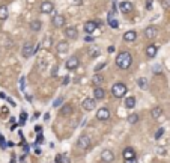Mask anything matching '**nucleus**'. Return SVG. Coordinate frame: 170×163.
Here are the masks:
<instances>
[{"instance_id": "nucleus-38", "label": "nucleus", "mask_w": 170, "mask_h": 163, "mask_svg": "<svg viewBox=\"0 0 170 163\" xmlns=\"http://www.w3.org/2000/svg\"><path fill=\"white\" fill-rule=\"evenodd\" d=\"M35 154H38V156L41 154V148H39V146H36V145H35Z\"/></svg>"}, {"instance_id": "nucleus-17", "label": "nucleus", "mask_w": 170, "mask_h": 163, "mask_svg": "<svg viewBox=\"0 0 170 163\" xmlns=\"http://www.w3.org/2000/svg\"><path fill=\"white\" fill-rule=\"evenodd\" d=\"M56 50H57L59 54H65V53H68V50H69V44H68L66 41H60V43L56 46Z\"/></svg>"}, {"instance_id": "nucleus-13", "label": "nucleus", "mask_w": 170, "mask_h": 163, "mask_svg": "<svg viewBox=\"0 0 170 163\" xmlns=\"http://www.w3.org/2000/svg\"><path fill=\"white\" fill-rule=\"evenodd\" d=\"M123 156V160H131V159H136V150L131 148V146H126L122 153Z\"/></svg>"}, {"instance_id": "nucleus-19", "label": "nucleus", "mask_w": 170, "mask_h": 163, "mask_svg": "<svg viewBox=\"0 0 170 163\" xmlns=\"http://www.w3.org/2000/svg\"><path fill=\"white\" fill-rule=\"evenodd\" d=\"M73 112H74L73 104H63L62 109H60V115H62V117H69Z\"/></svg>"}, {"instance_id": "nucleus-42", "label": "nucleus", "mask_w": 170, "mask_h": 163, "mask_svg": "<svg viewBox=\"0 0 170 163\" xmlns=\"http://www.w3.org/2000/svg\"><path fill=\"white\" fill-rule=\"evenodd\" d=\"M8 101H9V104H12V106H15V101H14L12 98H8Z\"/></svg>"}, {"instance_id": "nucleus-2", "label": "nucleus", "mask_w": 170, "mask_h": 163, "mask_svg": "<svg viewBox=\"0 0 170 163\" xmlns=\"http://www.w3.org/2000/svg\"><path fill=\"white\" fill-rule=\"evenodd\" d=\"M128 92V88H126V85L125 83H122V82H118V83H115L113 86H112V95L115 97V98H123L125 95Z\"/></svg>"}, {"instance_id": "nucleus-41", "label": "nucleus", "mask_w": 170, "mask_h": 163, "mask_svg": "<svg viewBox=\"0 0 170 163\" xmlns=\"http://www.w3.org/2000/svg\"><path fill=\"white\" fill-rule=\"evenodd\" d=\"M123 163H137V159H131V160H125Z\"/></svg>"}, {"instance_id": "nucleus-27", "label": "nucleus", "mask_w": 170, "mask_h": 163, "mask_svg": "<svg viewBox=\"0 0 170 163\" xmlns=\"http://www.w3.org/2000/svg\"><path fill=\"white\" fill-rule=\"evenodd\" d=\"M108 26L113 27V29H118V27H119V23H118L115 18H110V20H108Z\"/></svg>"}, {"instance_id": "nucleus-45", "label": "nucleus", "mask_w": 170, "mask_h": 163, "mask_svg": "<svg viewBox=\"0 0 170 163\" xmlns=\"http://www.w3.org/2000/svg\"><path fill=\"white\" fill-rule=\"evenodd\" d=\"M161 2H164V0H161Z\"/></svg>"}, {"instance_id": "nucleus-12", "label": "nucleus", "mask_w": 170, "mask_h": 163, "mask_svg": "<svg viewBox=\"0 0 170 163\" xmlns=\"http://www.w3.org/2000/svg\"><path fill=\"white\" fill-rule=\"evenodd\" d=\"M39 9H41L42 14H51L54 11V5L51 2H42L41 6H39Z\"/></svg>"}, {"instance_id": "nucleus-21", "label": "nucleus", "mask_w": 170, "mask_h": 163, "mask_svg": "<svg viewBox=\"0 0 170 163\" xmlns=\"http://www.w3.org/2000/svg\"><path fill=\"white\" fill-rule=\"evenodd\" d=\"M105 97V91L101 88V86H97L95 89H94V98L95 100H102Z\"/></svg>"}, {"instance_id": "nucleus-28", "label": "nucleus", "mask_w": 170, "mask_h": 163, "mask_svg": "<svg viewBox=\"0 0 170 163\" xmlns=\"http://www.w3.org/2000/svg\"><path fill=\"white\" fill-rule=\"evenodd\" d=\"M163 135H164V128H163V127H160V128L157 130V133H155V139H160Z\"/></svg>"}, {"instance_id": "nucleus-34", "label": "nucleus", "mask_w": 170, "mask_h": 163, "mask_svg": "<svg viewBox=\"0 0 170 163\" xmlns=\"http://www.w3.org/2000/svg\"><path fill=\"white\" fill-rule=\"evenodd\" d=\"M104 67H105V62H102V64H99V65H97V67H95V72H98L99 70H102Z\"/></svg>"}, {"instance_id": "nucleus-1", "label": "nucleus", "mask_w": 170, "mask_h": 163, "mask_svg": "<svg viewBox=\"0 0 170 163\" xmlns=\"http://www.w3.org/2000/svg\"><path fill=\"white\" fill-rule=\"evenodd\" d=\"M116 65L119 70H128L133 65V56L129 51H121L116 56Z\"/></svg>"}, {"instance_id": "nucleus-22", "label": "nucleus", "mask_w": 170, "mask_h": 163, "mask_svg": "<svg viewBox=\"0 0 170 163\" xmlns=\"http://www.w3.org/2000/svg\"><path fill=\"white\" fill-rule=\"evenodd\" d=\"M30 30L32 32H39L41 30V27H42V23L39 21V20H33V21H30Z\"/></svg>"}, {"instance_id": "nucleus-7", "label": "nucleus", "mask_w": 170, "mask_h": 163, "mask_svg": "<svg viewBox=\"0 0 170 163\" xmlns=\"http://www.w3.org/2000/svg\"><path fill=\"white\" fill-rule=\"evenodd\" d=\"M51 23H53V26H54L56 29H60V27H63V26H65L66 20H65V17H63V15H60V14H56V15L53 17Z\"/></svg>"}, {"instance_id": "nucleus-43", "label": "nucleus", "mask_w": 170, "mask_h": 163, "mask_svg": "<svg viewBox=\"0 0 170 163\" xmlns=\"http://www.w3.org/2000/svg\"><path fill=\"white\" fill-rule=\"evenodd\" d=\"M39 115H41V113H39V112H36V113H35V115H33V118H35V119H36V118H39Z\"/></svg>"}, {"instance_id": "nucleus-18", "label": "nucleus", "mask_w": 170, "mask_h": 163, "mask_svg": "<svg viewBox=\"0 0 170 163\" xmlns=\"http://www.w3.org/2000/svg\"><path fill=\"white\" fill-rule=\"evenodd\" d=\"M136 39H137V32L128 30V32L123 33V41H126V43H134Z\"/></svg>"}, {"instance_id": "nucleus-11", "label": "nucleus", "mask_w": 170, "mask_h": 163, "mask_svg": "<svg viewBox=\"0 0 170 163\" xmlns=\"http://www.w3.org/2000/svg\"><path fill=\"white\" fill-rule=\"evenodd\" d=\"M110 118V110L107 109V107H101V109H98L97 112V119L98 121H107Z\"/></svg>"}, {"instance_id": "nucleus-26", "label": "nucleus", "mask_w": 170, "mask_h": 163, "mask_svg": "<svg viewBox=\"0 0 170 163\" xmlns=\"http://www.w3.org/2000/svg\"><path fill=\"white\" fill-rule=\"evenodd\" d=\"M126 121H128V124L134 125V124H137V122H139V115H137V113H129L128 118H126Z\"/></svg>"}, {"instance_id": "nucleus-3", "label": "nucleus", "mask_w": 170, "mask_h": 163, "mask_svg": "<svg viewBox=\"0 0 170 163\" xmlns=\"http://www.w3.org/2000/svg\"><path fill=\"white\" fill-rule=\"evenodd\" d=\"M36 50H38V47L33 46V43H30V41H27L23 48H21V56L24 57V59H29V57H32L35 53H36Z\"/></svg>"}, {"instance_id": "nucleus-14", "label": "nucleus", "mask_w": 170, "mask_h": 163, "mask_svg": "<svg viewBox=\"0 0 170 163\" xmlns=\"http://www.w3.org/2000/svg\"><path fill=\"white\" fill-rule=\"evenodd\" d=\"M157 33H158V29L155 26H147L145 29V36L147 39H154L157 36Z\"/></svg>"}, {"instance_id": "nucleus-30", "label": "nucleus", "mask_w": 170, "mask_h": 163, "mask_svg": "<svg viewBox=\"0 0 170 163\" xmlns=\"http://www.w3.org/2000/svg\"><path fill=\"white\" fill-rule=\"evenodd\" d=\"M62 101H63V98H62V97H59V98H57V100L53 103V106H54V107H59V106L62 104Z\"/></svg>"}, {"instance_id": "nucleus-16", "label": "nucleus", "mask_w": 170, "mask_h": 163, "mask_svg": "<svg viewBox=\"0 0 170 163\" xmlns=\"http://www.w3.org/2000/svg\"><path fill=\"white\" fill-rule=\"evenodd\" d=\"M145 53H146V57H147V59H154V57L157 56V46L149 44V46L146 47Z\"/></svg>"}, {"instance_id": "nucleus-24", "label": "nucleus", "mask_w": 170, "mask_h": 163, "mask_svg": "<svg viewBox=\"0 0 170 163\" xmlns=\"http://www.w3.org/2000/svg\"><path fill=\"white\" fill-rule=\"evenodd\" d=\"M163 115V109L158 106V107H154L152 110H151V117L154 118V119H158V118H161Z\"/></svg>"}, {"instance_id": "nucleus-20", "label": "nucleus", "mask_w": 170, "mask_h": 163, "mask_svg": "<svg viewBox=\"0 0 170 163\" xmlns=\"http://www.w3.org/2000/svg\"><path fill=\"white\" fill-rule=\"evenodd\" d=\"M123 106L126 107V109H134L136 107V97H126L125 98V101H123Z\"/></svg>"}, {"instance_id": "nucleus-31", "label": "nucleus", "mask_w": 170, "mask_h": 163, "mask_svg": "<svg viewBox=\"0 0 170 163\" xmlns=\"http://www.w3.org/2000/svg\"><path fill=\"white\" fill-rule=\"evenodd\" d=\"M146 85H147V83H146V80H145V79H139V86H140L142 89H145V88H146Z\"/></svg>"}, {"instance_id": "nucleus-10", "label": "nucleus", "mask_w": 170, "mask_h": 163, "mask_svg": "<svg viewBox=\"0 0 170 163\" xmlns=\"http://www.w3.org/2000/svg\"><path fill=\"white\" fill-rule=\"evenodd\" d=\"M133 3L131 2H128V0H125V2H121L119 3V11H121L122 14H129V12H133Z\"/></svg>"}, {"instance_id": "nucleus-23", "label": "nucleus", "mask_w": 170, "mask_h": 163, "mask_svg": "<svg viewBox=\"0 0 170 163\" xmlns=\"http://www.w3.org/2000/svg\"><path fill=\"white\" fill-rule=\"evenodd\" d=\"M9 12H8V6L6 5H0V21H5L8 18Z\"/></svg>"}, {"instance_id": "nucleus-39", "label": "nucleus", "mask_w": 170, "mask_h": 163, "mask_svg": "<svg viewBox=\"0 0 170 163\" xmlns=\"http://www.w3.org/2000/svg\"><path fill=\"white\" fill-rule=\"evenodd\" d=\"M84 41H86V43H92V41H94V38L89 35V36H86V39H84Z\"/></svg>"}, {"instance_id": "nucleus-5", "label": "nucleus", "mask_w": 170, "mask_h": 163, "mask_svg": "<svg viewBox=\"0 0 170 163\" xmlns=\"http://www.w3.org/2000/svg\"><path fill=\"white\" fill-rule=\"evenodd\" d=\"M65 36H66L68 39H71V41H75V39L78 38V29H77L75 26H68V27H65Z\"/></svg>"}, {"instance_id": "nucleus-29", "label": "nucleus", "mask_w": 170, "mask_h": 163, "mask_svg": "<svg viewBox=\"0 0 170 163\" xmlns=\"http://www.w3.org/2000/svg\"><path fill=\"white\" fill-rule=\"evenodd\" d=\"M26 121H27V113L23 112V113H21V117H20V125H24Z\"/></svg>"}, {"instance_id": "nucleus-8", "label": "nucleus", "mask_w": 170, "mask_h": 163, "mask_svg": "<svg viewBox=\"0 0 170 163\" xmlns=\"http://www.w3.org/2000/svg\"><path fill=\"white\" fill-rule=\"evenodd\" d=\"M95 104H97V100L95 98H84L83 103H81V107L89 112V110H94L95 109Z\"/></svg>"}, {"instance_id": "nucleus-37", "label": "nucleus", "mask_w": 170, "mask_h": 163, "mask_svg": "<svg viewBox=\"0 0 170 163\" xmlns=\"http://www.w3.org/2000/svg\"><path fill=\"white\" fill-rule=\"evenodd\" d=\"M69 83V76H65L63 77V85H68Z\"/></svg>"}, {"instance_id": "nucleus-33", "label": "nucleus", "mask_w": 170, "mask_h": 163, "mask_svg": "<svg viewBox=\"0 0 170 163\" xmlns=\"http://www.w3.org/2000/svg\"><path fill=\"white\" fill-rule=\"evenodd\" d=\"M24 86H26V80H24V77H21L20 79V88H21L23 92H24Z\"/></svg>"}, {"instance_id": "nucleus-32", "label": "nucleus", "mask_w": 170, "mask_h": 163, "mask_svg": "<svg viewBox=\"0 0 170 163\" xmlns=\"http://www.w3.org/2000/svg\"><path fill=\"white\" fill-rule=\"evenodd\" d=\"M54 163H63V156L62 154H57L56 159H54Z\"/></svg>"}, {"instance_id": "nucleus-4", "label": "nucleus", "mask_w": 170, "mask_h": 163, "mask_svg": "<svg viewBox=\"0 0 170 163\" xmlns=\"http://www.w3.org/2000/svg\"><path fill=\"white\" fill-rule=\"evenodd\" d=\"M77 148L81 150V151L89 150V148H90V138L86 136V135H81V136L78 138V140H77Z\"/></svg>"}, {"instance_id": "nucleus-36", "label": "nucleus", "mask_w": 170, "mask_h": 163, "mask_svg": "<svg viewBox=\"0 0 170 163\" xmlns=\"http://www.w3.org/2000/svg\"><path fill=\"white\" fill-rule=\"evenodd\" d=\"M146 9H147V11L152 9V0H146Z\"/></svg>"}, {"instance_id": "nucleus-35", "label": "nucleus", "mask_w": 170, "mask_h": 163, "mask_svg": "<svg viewBox=\"0 0 170 163\" xmlns=\"http://www.w3.org/2000/svg\"><path fill=\"white\" fill-rule=\"evenodd\" d=\"M42 142H44V136L39 133V135H38V139H36V143H42ZM36 143H35V145H36Z\"/></svg>"}, {"instance_id": "nucleus-25", "label": "nucleus", "mask_w": 170, "mask_h": 163, "mask_svg": "<svg viewBox=\"0 0 170 163\" xmlns=\"http://www.w3.org/2000/svg\"><path fill=\"white\" fill-rule=\"evenodd\" d=\"M102 82H104V77H102L101 74H98V72L92 77V83L95 85V88H97V86H101V83H102Z\"/></svg>"}, {"instance_id": "nucleus-6", "label": "nucleus", "mask_w": 170, "mask_h": 163, "mask_svg": "<svg viewBox=\"0 0 170 163\" xmlns=\"http://www.w3.org/2000/svg\"><path fill=\"white\" fill-rule=\"evenodd\" d=\"M101 160L104 163H113L115 162V154L112 150H102L101 153Z\"/></svg>"}, {"instance_id": "nucleus-44", "label": "nucleus", "mask_w": 170, "mask_h": 163, "mask_svg": "<svg viewBox=\"0 0 170 163\" xmlns=\"http://www.w3.org/2000/svg\"><path fill=\"white\" fill-rule=\"evenodd\" d=\"M44 119H45V121H48V119H50V115H48V113H47V115H44Z\"/></svg>"}, {"instance_id": "nucleus-9", "label": "nucleus", "mask_w": 170, "mask_h": 163, "mask_svg": "<svg viewBox=\"0 0 170 163\" xmlns=\"http://www.w3.org/2000/svg\"><path fill=\"white\" fill-rule=\"evenodd\" d=\"M78 65H80V61H78L77 56H71V57L65 62V67H66L68 70H77Z\"/></svg>"}, {"instance_id": "nucleus-15", "label": "nucleus", "mask_w": 170, "mask_h": 163, "mask_svg": "<svg viewBox=\"0 0 170 163\" xmlns=\"http://www.w3.org/2000/svg\"><path fill=\"white\" fill-rule=\"evenodd\" d=\"M98 24H99V23H95V21H86V23H84V32H86L87 35H92V33H95V30H97Z\"/></svg>"}, {"instance_id": "nucleus-40", "label": "nucleus", "mask_w": 170, "mask_h": 163, "mask_svg": "<svg viewBox=\"0 0 170 163\" xmlns=\"http://www.w3.org/2000/svg\"><path fill=\"white\" fill-rule=\"evenodd\" d=\"M41 130H42L41 125H36V127H35V132H36V133H41Z\"/></svg>"}]
</instances>
